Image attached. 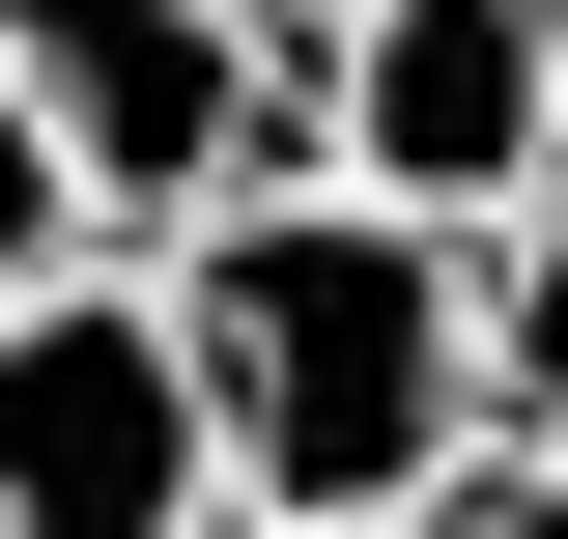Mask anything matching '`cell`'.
<instances>
[{"instance_id": "cell-4", "label": "cell", "mask_w": 568, "mask_h": 539, "mask_svg": "<svg viewBox=\"0 0 568 539\" xmlns=\"http://www.w3.org/2000/svg\"><path fill=\"white\" fill-rule=\"evenodd\" d=\"M342 171L426 227L568 200V0H342Z\"/></svg>"}, {"instance_id": "cell-7", "label": "cell", "mask_w": 568, "mask_h": 539, "mask_svg": "<svg viewBox=\"0 0 568 539\" xmlns=\"http://www.w3.org/2000/svg\"><path fill=\"white\" fill-rule=\"evenodd\" d=\"M426 539H568V455H484V482H455Z\"/></svg>"}, {"instance_id": "cell-5", "label": "cell", "mask_w": 568, "mask_h": 539, "mask_svg": "<svg viewBox=\"0 0 568 539\" xmlns=\"http://www.w3.org/2000/svg\"><path fill=\"white\" fill-rule=\"evenodd\" d=\"M484 426H511V455H568V200L484 227Z\"/></svg>"}, {"instance_id": "cell-3", "label": "cell", "mask_w": 568, "mask_h": 539, "mask_svg": "<svg viewBox=\"0 0 568 539\" xmlns=\"http://www.w3.org/2000/svg\"><path fill=\"white\" fill-rule=\"evenodd\" d=\"M0 539H227V426H200V340H171V256L0 284Z\"/></svg>"}, {"instance_id": "cell-2", "label": "cell", "mask_w": 568, "mask_h": 539, "mask_svg": "<svg viewBox=\"0 0 568 539\" xmlns=\"http://www.w3.org/2000/svg\"><path fill=\"white\" fill-rule=\"evenodd\" d=\"M0 85L58 114L85 256H171L256 171H342V29H256V0H0Z\"/></svg>"}, {"instance_id": "cell-1", "label": "cell", "mask_w": 568, "mask_h": 539, "mask_svg": "<svg viewBox=\"0 0 568 539\" xmlns=\"http://www.w3.org/2000/svg\"><path fill=\"white\" fill-rule=\"evenodd\" d=\"M171 340H200L227 511H455L484 426V227L369 200V171H256L171 227Z\"/></svg>"}, {"instance_id": "cell-8", "label": "cell", "mask_w": 568, "mask_h": 539, "mask_svg": "<svg viewBox=\"0 0 568 539\" xmlns=\"http://www.w3.org/2000/svg\"><path fill=\"white\" fill-rule=\"evenodd\" d=\"M227 539H426V511H227Z\"/></svg>"}, {"instance_id": "cell-6", "label": "cell", "mask_w": 568, "mask_h": 539, "mask_svg": "<svg viewBox=\"0 0 568 539\" xmlns=\"http://www.w3.org/2000/svg\"><path fill=\"white\" fill-rule=\"evenodd\" d=\"M58 256H85V171H58V114L0 85V284H58Z\"/></svg>"}, {"instance_id": "cell-9", "label": "cell", "mask_w": 568, "mask_h": 539, "mask_svg": "<svg viewBox=\"0 0 568 539\" xmlns=\"http://www.w3.org/2000/svg\"><path fill=\"white\" fill-rule=\"evenodd\" d=\"M256 29H342V0H256Z\"/></svg>"}]
</instances>
